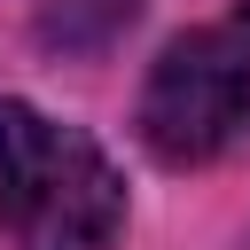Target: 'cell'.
<instances>
[{
	"label": "cell",
	"instance_id": "obj_1",
	"mask_svg": "<svg viewBox=\"0 0 250 250\" xmlns=\"http://www.w3.org/2000/svg\"><path fill=\"white\" fill-rule=\"evenodd\" d=\"M0 227L16 250H109L125 227V180L78 125L0 102Z\"/></svg>",
	"mask_w": 250,
	"mask_h": 250
},
{
	"label": "cell",
	"instance_id": "obj_2",
	"mask_svg": "<svg viewBox=\"0 0 250 250\" xmlns=\"http://www.w3.org/2000/svg\"><path fill=\"white\" fill-rule=\"evenodd\" d=\"M250 117V23H203L172 39L141 86V141L164 164L219 156Z\"/></svg>",
	"mask_w": 250,
	"mask_h": 250
}]
</instances>
